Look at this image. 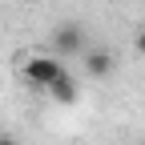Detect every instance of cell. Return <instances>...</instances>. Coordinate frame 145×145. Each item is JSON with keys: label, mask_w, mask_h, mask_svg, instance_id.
I'll return each mask as SVG.
<instances>
[{"label": "cell", "mask_w": 145, "mask_h": 145, "mask_svg": "<svg viewBox=\"0 0 145 145\" xmlns=\"http://www.w3.org/2000/svg\"><path fill=\"white\" fill-rule=\"evenodd\" d=\"M81 69L89 72V77H109V72H113L117 69V57H113V52H109V48H85L81 52Z\"/></svg>", "instance_id": "obj_3"}, {"label": "cell", "mask_w": 145, "mask_h": 145, "mask_svg": "<svg viewBox=\"0 0 145 145\" xmlns=\"http://www.w3.org/2000/svg\"><path fill=\"white\" fill-rule=\"evenodd\" d=\"M0 145H20V141H12V137H0Z\"/></svg>", "instance_id": "obj_6"}, {"label": "cell", "mask_w": 145, "mask_h": 145, "mask_svg": "<svg viewBox=\"0 0 145 145\" xmlns=\"http://www.w3.org/2000/svg\"><path fill=\"white\" fill-rule=\"evenodd\" d=\"M20 72H24V81L36 89V93H44V89L65 72V61L57 57V52H28L24 65H20Z\"/></svg>", "instance_id": "obj_1"}, {"label": "cell", "mask_w": 145, "mask_h": 145, "mask_svg": "<svg viewBox=\"0 0 145 145\" xmlns=\"http://www.w3.org/2000/svg\"><path fill=\"white\" fill-rule=\"evenodd\" d=\"M89 48V40H85V28L77 24V20H61L57 28H52V52L65 61V57H81V52Z\"/></svg>", "instance_id": "obj_2"}, {"label": "cell", "mask_w": 145, "mask_h": 145, "mask_svg": "<svg viewBox=\"0 0 145 145\" xmlns=\"http://www.w3.org/2000/svg\"><path fill=\"white\" fill-rule=\"evenodd\" d=\"M44 93H48L52 101H57V105H77V97H81V81L72 77L69 69H65L61 77H57V81H52V85L44 89Z\"/></svg>", "instance_id": "obj_4"}, {"label": "cell", "mask_w": 145, "mask_h": 145, "mask_svg": "<svg viewBox=\"0 0 145 145\" xmlns=\"http://www.w3.org/2000/svg\"><path fill=\"white\" fill-rule=\"evenodd\" d=\"M133 44H137V52H141V57H145V24L137 28V36H133Z\"/></svg>", "instance_id": "obj_5"}]
</instances>
